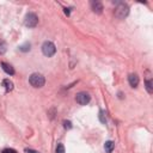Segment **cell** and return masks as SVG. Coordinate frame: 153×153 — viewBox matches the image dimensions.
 Segmentation results:
<instances>
[{"mask_svg":"<svg viewBox=\"0 0 153 153\" xmlns=\"http://www.w3.org/2000/svg\"><path fill=\"white\" fill-rule=\"evenodd\" d=\"M29 82L32 87L35 88H39V87H43L44 84H45V79L42 74L39 73H32L30 76H29Z\"/></svg>","mask_w":153,"mask_h":153,"instance_id":"6da1fadb","label":"cell"},{"mask_svg":"<svg viewBox=\"0 0 153 153\" xmlns=\"http://www.w3.org/2000/svg\"><path fill=\"white\" fill-rule=\"evenodd\" d=\"M128 13H129V6L122 1L117 2V6L115 8V17L118 19H123L128 16Z\"/></svg>","mask_w":153,"mask_h":153,"instance_id":"7a4b0ae2","label":"cell"},{"mask_svg":"<svg viewBox=\"0 0 153 153\" xmlns=\"http://www.w3.org/2000/svg\"><path fill=\"white\" fill-rule=\"evenodd\" d=\"M42 53H43L45 56H48V57L53 56V55L56 53V47H55V44H54L53 42H50V41H45V42L42 44Z\"/></svg>","mask_w":153,"mask_h":153,"instance_id":"3957f363","label":"cell"},{"mask_svg":"<svg viewBox=\"0 0 153 153\" xmlns=\"http://www.w3.org/2000/svg\"><path fill=\"white\" fill-rule=\"evenodd\" d=\"M24 24H25L26 27H35V26L38 24V17H37L33 12H29V13L25 16Z\"/></svg>","mask_w":153,"mask_h":153,"instance_id":"277c9868","label":"cell"},{"mask_svg":"<svg viewBox=\"0 0 153 153\" xmlns=\"http://www.w3.org/2000/svg\"><path fill=\"white\" fill-rule=\"evenodd\" d=\"M75 100H76V103H79L80 105H86V104L90 103L91 97H90V94H88L87 92H79V93H76V96H75Z\"/></svg>","mask_w":153,"mask_h":153,"instance_id":"5b68a950","label":"cell"},{"mask_svg":"<svg viewBox=\"0 0 153 153\" xmlns=\"http://www.w3.org/2000/svg\"><path fill=\"white\" fill-rule=\"evenodd\" d=\"M91 10L94 13L100 14L103 12V4L100 1H91Z\"/></svg>","mask_w":153,"mask_h":153,"instance_id":"8992f818","label":"cell"},{"mask_svg":"<svg viewBox=\"0 0 153 153\" xmlns=\"http://www.w3.org/2000/svg\"><path fill=\"white\" fill-rule=\"evenodd\" d=\"M128 81H129V85L131 86V87H136L137 85H139V76H137V74H134V73H131V74H129V76H128Z\"/></svg>","mask_w":153,"mask_h":153,"instance_id":"52a82bcc","label":"cell"},{"mask_svg":"<svg viewBox=\"0 0 153 153\" xmlns=\"http://www.w3.org/2000/svg\"><path fill=\"white\" fill-rule=\"evenodd\" d=\"M1 67H2V69H4L8 75H13V74H14V69H13V67H12L10 63L2 62V63H1Z\"/></svg>","mask_w":153,"mask_h":153,"instance_id":"ba28073f","label":"cell"},{"mask_svg":"<svg viewBox=\"0 0 153 153\" xmlns=\"http://www.w3.org/2000/svg\"><path fill=\"white\" fill-rule=\"evenodd\" d=\"M2 86L5 87V90L7 91V92H10V91H12L13 90V82L10 80V79H4L2 80Z\"/></svg>","mask_w":153,"mask_h":153,"instance_id":"9c48e42d","label":"cell"},{"mask_svg":"<svg viewBox=\"0 0 153 153\" xmlns=\"http://www.w3.org/2000/svg\"><path fill=\"white\" fill-rule=\"evenodd\" d=\"M114 148H115V143L112 141H106L104 143V149H105L106 153H111L114 151Z\"/></svg>","mask_w":153,"mask_h":153,"instance_id":"30bf717a","label":"cell"},{"mask_svg":"<svg viewBox=\"0 0 153 153\" xmlns=\"http://www.w3.org/2000/svg\"><path fill=\"white\" fill-rule=\"evenodd\" d=\"M145 85H146V90H147V92H148L149 94H152V93H153V81H152L151 79H148V80H146Z\"/></svg>","mask_w":153,"mask_h":153,"instance_id":"8fae6325","label":"cell"},{"mask_svg":"<svg viewBox=\"0 0 153 153\" xmlns=\"http://www.w3.org/2000/svg\"><path fill=\"white\" fill-rule=\"evenodd\" d=\"M7 51V44L5 41L0 39V55H4Z\"/></svg>","mask_w":153,"mask_h":153,"instance_id":"7c38bea8","label":"cell"},{"mask_svg":"<svg viewBox=\"0 0 153 153\" xmlns=\"http://www.w3.org/2000/svg\"><path fill=\"white\" fill-rule=\"evenodd\" d=\"M19 50L20 51H29L30 50V43H25V44L20 45L19 47Z\"/></svg>","mask_w":153,"mask_h":153,"instance_id":"4fadbf2b","label":"cell"},{"mask_svg":"<svg viewBox=\"0 0 153 153\" xmlns=\"http://www.w3.org/2000/svg\"><path fill=\"white\" fill-rule=\"evenodd\" d=\"M56 153H65V147L62 143H57L56 146Z\"/></svg>","mask_w":153,"mask_h":153,"instance_id":"5bb4252c","label":"cell"},{"mask_svg":"<svg viewBox=\"0 0 153 153\" xmlns=\"http://www.w3.org/2000/svg\"><path fill=\"white\" fill-rule=\"evenodd\" d=\"M99 120H100V122H102V123H105V122H106L105 114H104V111H103V110H100V111H99Z\"/></svg>","mask_w":153,"mask_h":153,"instance_id":"9a60e30c","label":"cell"},{"mask_svg":"<svg viewBox=\"0 0 153 153\" xmlns=\"http://www.w3.org/2000/svg\"><path fill=\"white\" fill-rule=\"evenodd\" d=\"M63 127H65L66 129H71V128H72V123H71L69 121H63Z\"/></svg>","mask_w":153,"mask_h":153,"instance_id":"2e32d148","label":"cell"},{"mask_svg":"<svg viewBox=\"0 0 153 153\" xmlns=\"http://www.w3.org/2000/svg\"><path fill=\"white\" fill-rule=\"evenodd\" d=\"M2 153H17V151L13 148H5L2 149Z\"/></svg>","mask_w":153,"mask_h":153,"instance_id":"e0dca14e","label":"cell"},{"mask_svg":"<svg viewBox=\"0 0 153 153\" xmlns=\"http://www.w3.org/2000/svg\"><path fill=\"white\" fill-rule=\"evenodd\" d=\"M25 152H26V153H39V152H37V151H35V149H30V148H29V149H25Z\"/></svg>","mask_w":153,"mask_h":153,"instance_id":"ac0fdd59","label":"cell"},{"mask_svg":"<svg viewBox=\"0 0 153 153\" xmlns=\"http://www.w3.org/2000/svg\"><path fill=\"white\" fill-rule=\"evenodd\" d=\"M63 10H65V13H66L67 16H69V8H67V7H66V8H63Z\"/></svg>","mask_w":153,"mask_h":153,"instance_id":"d6986e66","label":"cell"}]
</instances>
